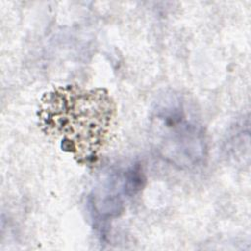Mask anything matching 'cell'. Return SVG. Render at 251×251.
I'll use <instances>...</instances> for the list:
<instances>
[{
	"label": "cell",
	"instance_id": "7a4b0ae2",
	"mask_svg": "<svg viewBox=\"0 0 251 251\" xmlns=\"http://www.w3.org/2000/svg\"><path fill=\"white\" fill-rule=\"evenodd\" d=\"M150 124L155 148L168 162L190 168L205 157L203 127L184 96L176 92L163 94L152 109Z\"/></svg>",
	"mask_w": 251,
	"mask_h": 251
},
{
	"label": "cell",
	"instance_id": "6da1fadb",
	"mask_svg": "<svg viewBox=\"0 0 251 251\" xmlns=\"http://www.w3.org/2000/svg\"><path fill=\"white\" fill-rule=\"evenodd\" d=\"M116 104L101 88L58 86L43 95L38 124L80 164L94 162L106 146L116 120Z\"/></svg>",
	"mask_w": 251,
	"mask_h": 251
}]
</instances>
